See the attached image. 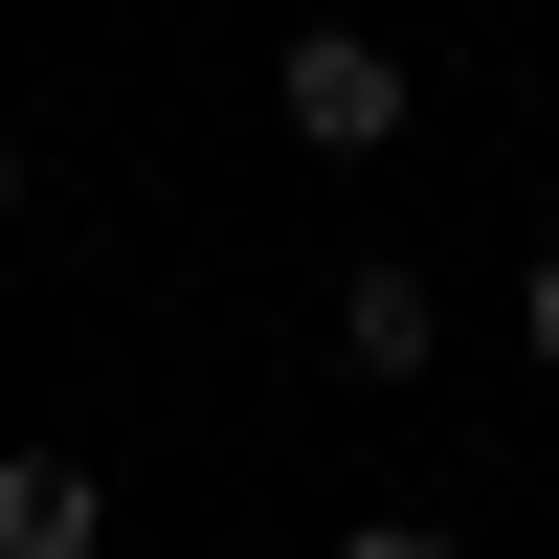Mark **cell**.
Masks as SVG:
<instances>
[{
	"instance_id": "1",
	"label": "cell",
	"mask_w": 559,
	"mask_h": 559,
	"mask_svg": "<svg viewBox=\"0 0 559 559\" xmlns=\"http://www.w3.org/2000/svg\"><path fill=\"white\" fill-rule=\"evenodd\" d=\"M269 112H292V157H403L426 68H403L381 23H292V45H269Z\"/></svg>"
},
{
	"instance_id": "2",
	"label": "cell",
	"mask_w": 559,
	"mask_h": 559,
	"mask_svg": "<svg viewBox=\"0 0 559 559\" xmlns=\"http://www.w3.org/2000/svg\"><path fill=\"white\" fill-rule=\"evenodd\" d=\"M426 358H448V292H426L403 247H358V269H336V381H426Z\"/></svg>"
},
{
	"instance_id": "3",
	"label": "cell",
	"mask_w": 559,
	"mask_h": 559,
	"mask_svg": "<svg viewBox=\"0 0 559 559\" xmlns=\"http://www.w3.org/2000/svg\"><path fill=\"white\" fill-rule=\"evenodd\" d=\"M90 537V471H0V559H68Z\"/></svg>"
},
{
	"instance_id": "4",
	"label": "cell",
	"mask_w": 559,
	"mask_h": 559,
	"mask_svg": "<svg viewBox=\"0 0 559 559\" xmlns=\"http://www.w3.org/2000/svg\"><path fill=\"white\" fill-rule=\"evenodd\" d=\"M515 336H537V381H559V247H537V292H515Z\"/></svg>"
},
{
	"instance_id": "5",
	"label": "cell",
	"mask_w": 559,
	"mask_h": 559,
	"mask_svg": "<svg viewBox=\"0 0 559 559\" xmlns=\"http://www.w3.org/2000/svg\"><path fill=\"white\" fill-rule=\"evenodd\" d=\"M0 224H23V134H0Z\"/></svg>"
}]
</instances>
